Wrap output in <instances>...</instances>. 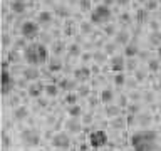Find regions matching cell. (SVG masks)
<instances>
[{
	"label": "cell",
	"mask_w": 161,
	"mask_h": 151,
	"mask_svg": "<svg viewBox=\"0 0 161 151\" xmlns=\"http://www.w3.org/2000/svg\"><path fill=\"white\" fill-rule=\"evenodd\" d=\"M131 146L134 151H156L161 149L158 143V133L151 129H141L131 136Z\"/></svg>",
	"instance_id": "cell-1"
},
{
	"label": "cell",
	"mask_w": 161,
	"mask_h": 151,
	"mask_svg": "<svg viewBox=\"0 0 161 151\" xmlns=\"http://www.w3.org/2000/svg\"><path fill=\"white\" fill-rule=\"evenodd\" d=\"M24 50V59L25 62L30 64V65H42L49 60V50L44 44L40 42H34V44H29L25 45Z\"/></svg>",
	"instance_id": "cell-2"
},
{
	"label": "cell",
	"mask_w": 161,
	"mask_h": 151,
	"mask_svg": "<svg viewBox=\"0 0 161 151\" xmlns=\"http://www.w3.org/2000/svg\"><path fill=\"white\" fill-rule=\"evenodd\" d=\"M89 15H91V22L101 25V24H106V22H108V20L111 19L113 12H111V8L108 7V5L103 3V5H97V7H94V8L89 12Z\"/></svg>",
	"instance_id": "cell-3"
},
{
	"label": "cell",
	"mask_w": 161,
	"mask_h": 151,
	"mask_svg": "<svg viewBox=\"0 0 161 151\" xmlns=\"http://www.w3.org/2000/svg\"><path fill=\"white\" fill-rule=\"evenodd\" d=\"M39 32H40L39 22H32V20L24 22L22 27H20V34H22V37H25L27 40L37 39V37H39Z\"/></svg>",
	"instance_id": "cell-4"
},
{
	"label": "cell",
	"mask_w": 161,
	"mask_h": 151,
	"mask_svg": "<svg viewBox=\"0 0 161 151\" xmlns=\"http://www.w3.org/2000/svg\"><path fill=\"white\" fill-rule=\"evenodd\" d=\"M20 139L25 146H39L40 144V134L35 129H25L20 133Z\"/></svg>",
	"instance_id": "cell-5"
},
{
	"label": "cell",
	"mask_w": 161,
	"mask_h": 151,
	"mask_svg": "<svg viewBox=\"0 0 161 151\" xmlns=\"http://www.w3.org/2000/svg\"><path fill=\"white\" fill-rule=\"evenodd\" d=\"M89 144L92 148H103L108 144V134L104 131H94L89 134Z\"/></svg>",
	"instance_id": "cell-6"
},
{
	"label": "cell",
	"mask_w": 161,
	"mask_h": 151,
	"mask_svg": "<svg viewBox=\"0 0 161 151\" xmlns=\"http://www.w3.org/2000/svg\"><path fill=\"white\" fill-rule=\"evenodd\" d=\"M15 87V79L10 76L8 69L2 70V94L3 96H8L12 92V89Z\"/></svg>",
	"instance_id": "cell-7"
},
{
	"label": "cell",
	"mask_w": 161,
	"mask_h": 151,
	"mask_svg": "<svg viewBox=\"0 0 161 151\" xmlns=\"http://www.w3.org/2000/svg\"><path fill=\"white\" fill-rule=\"evenodd\" d=\"M52 146L57 149H69L70 148V138L67 133H57L52 138Z\"/></svg>",
	"instance_id": "cell-8"
},
{
	"label": "cell",
	"mask_w": 161,
	"mask_h": 151,
	"mask_svg": "<svg viewBox=\"0 0 161 151\" xmlns=\"http://www.w3.org/2000/svg\"><path fill=\"white\" fill-rule=\"evenodd\" d=\"M111 64V70H114V72H123V70L126 69V55H113L109 60Z\"/></svg>",
	"instance_id": "cell-9"
},
{
	"label": "cell",
	"mask_w": 161,
	"mask_h": 151,
	"mask_svg": "<svg viewBox=\"0 0 161 151\" xmlns=\"http://www.w3.org/2000/svg\"><path fill=\"white\" fill-rule=\"evenodd\" d=\"M29 96L30 98H34V99H39L40 96H42V92H45V86L42 82H39V81H34L32 84H29Z\"/></svg>",
	"instance_id": "cell-10"
},
{
	"label": "cell",
	"mask_w": 161,
	"mask_h": 151,
	"mask_svg": "<svg viewBox=\"0 0 161 151\" xmlns=\"http://www.w3.org/2000/svg\"><path fill=\"white\" fill-rule=\"evenodd\" d=\"M82 124L84 123H80L79 118H72L70 116V119L65 121V129L69 131V134H79L82 131Z\"/></svg>",
	"instance_id": "cell-11"
},
{
	"label": "cell",
	"mask_w": 161,
	"mask_h": 151,
	"mask_svg": "<svg viewBox=\"0 0 161 151\" xmlns=\"http://www.w3.org/2000/svg\"><path fill=\"white\" fill-rule=\"evenodd\" d=\"M91 74H92V70L89 67H86V65H80L74 70V79L77 81V82H86V81L91 79Z\"/></svg>",
	"instance_id": "cell-12"
},
{
	"label": "cell",
	"mask_w": 161,
	"mask_h": 151,
	"mask_svg": "<svg viewBox=\"0 0 161 151\" xmlns=\"http://www.w3.org/2000/svg\"><path fill=\"white\" fill-rule=\"evenodd\" d=\"M22 77H25L27 81H37L40 77V70L39 69H35V67H25L22 70Z\"/></svg>",
	"instance_id": "cell-13"
},
{
	"label": "cell",
	"mask_w": 161,
	"mask_h": 151,
	"mask_svg": "<svg viewBox=\"0 0 161 151\" xmlns=\"http://www.w3.org/2000/svg\"><path fill=\"white\" fill-rule=\"evenodd\" d=\"M10 10L14 14H24L27 10V2L25 0H12L10 2Z\"/></svg>",
	"instance_id": "cell-14"
},
{
	"label": "cell",
	"mask_w": 161,
	"mask_h": 151,
	"mask_svg": "<svg viewBox=\"0 0 161 151\" xmlns=\"http://www.w3.org/2000/svg\"><path fill=\"white\" fill-rule=\"evenodd\" d=\"M114 42L118 45H128L129 44V32L128 30H119V32H116Z\"/></svg>",
	"instance_id": "cell-15"
},
{
	"label": "cell",
	"mask_w": 161,
	"mask_h": 151,
	"mask_svg": "<svg viewBox=\"0 0 161 151\" xmlns=\"http://www.w3.org/2000/svg\"><path fill=\"white\" fill-rule=\"evenodd\" d=\"M14 118L17 121H24L29 118V108L27 106H17V108L14 109Z\"/></svg>",
	"instance_id": "cell-16"
},
{
	"label": "cell",
	"mask_w": 161,
	"mask_h": 151,
	"mask_svg": "<svg viewBox=\"0 0 161 151\" xmlns=\"http://www.w3.org/2000/svg\"><path fill=\"white\" fill-rule=\"evenodd\" d=\"M138 54H139V47H138V44H136V42H129L128 45H124V55H126V59L136 57Z\"/></svg>",
	"instance_id": "cell-17"
},
{
	"label": "cell",
	"mask_w": 161,
	"mask_h": 151,
	"mask_svg": "<svg viewBox=\"0 0 161 151\" xmlns=\"http://www.w3.org/2000/svg\"><path fill=\"white\" fill-rule=\"evenodd\" d=\"M59 87L60 89H64V91H67V92H70L72 89L77 87V81H72V79H60L59 81Z\"/></svg>",
	"instance_id": "cell-18"
},
{
	"label": "cell",
	"mask_w": 161,
	"mask_h": 151,
	"mask_svg": "<svg viewBox=\"0 0 161 151\" xmlns=\"http://www.w3.org/2000/svg\"><path fill=\"white\" fill-rule=\"evenodd\" d=\"M104 113L108 118H116V116L121 114V106H114V104H106Z\"/></svg>",
	"instance_id": "cell-19"
},
{
	"label": "cell",
	"mask_w": 161,
	"mask_h": 151,
	"mask_svg": "<svg viewBox=\"0 0 161 151\" xmlns=\"http://www.w3.org/2000/svg\"><path fill=\"white\" fill-rule=\"evenodd\" d=\"M148 42L151 45L159 47V45H161V32H159V30H151V34L148 35Z\"/></svg>",
	"instance_id": "cell-20"
},
{
	"label": "cell",
	"mask_w": 161,
	"mask_h": 151,
	"mask_svg": "<svg viewBox=\"0 0 161 151\" xmlns=\"http://www.w3.org/2000/svg\"><path fill=\"white\" fill-rule=\"evenodd\" d=\"M126 126H128V121H126L124 118H121V116H116V118H113V121H111V128L114 129H124Z\"/></svg>",
	"instance_id": "cell-21"
},
{
	"label": "cell",
	"mask_w": 161,
	"mask_h": 151,
	"mask_svg": "<svg viewBox=\"0 0 161 151\" xmlns=\"http://www.w3.org/2000/svg\"><path fill=\"white\" fill-rule=\"evenodd\" d=\"M136 22H138L139 25L143 24H149V19H148V10L146 8H141L136 12Z\"/></svg>",
	"instance_id": "cell-22"
},
{
	"label": "cell",
	"mask_w": 161,
	"mask_h": 151,
	"mask_svg": "<svg viewBox=\"0 0 161 151\" xmlns=\"http://www.w3.org/2000/svg\"><path fill=\"white\" fill-rule=\"evenodd\" d=\"M151 114H138V118H136V121H138V124L141 126V128H148V126L151 124Z\"/></svg>",
	"instance_id": "cell-23"
},
{
	"label": "cell",
	"mask_w": 161,
	"mask_h": 151,
	"mask_svg": "<svg viewBox=\"0 0 161 151\" xmlns=\"http://www.w3.org/2000/svg\"><path fill=\"white\" fill-rule=\"evenodd\" d=\"M37 22H39V24H49V22H52V14L47 12V10H42V12H39V15H37Z\"/></svg>",
	"instance_id": "cell-24"
},
{
	"label": "cell",
	"mask_w": 161,
	"mask_h": 151,
	"mask_svg": "<svg viewBox=\"0 0 161 151\" xmlns=\"http://www.w3.org/2000/svg\"><path fill=\"white\" fill-rule=\"evenodd\" d=\"M92 60L96 64H104L106 60H108V54H106L104 50H96L92 54Z\"/></svg>",
	"instance_id": "cell-25"
},
{
	"label": "cell",
	"mask_w": 161,
	"mask_h": 151,
	"mask_svg": "<svg viewBox=\"0 0 161 151\" xmlns=\"http://www.w3.org/2000/svg\"><path fill=\"white\" fill-rule=\"evenodd\" d=\"M59 86H55V82L52 84H47L45 86V94L49 96V98H57V94H59Z\"/></svg>",
	"instance_id": "cell-26"
},
{
	"label": "cell",
	"mask_w": 161,
	"mask_h": 151,
	"mask_svg": "<svg viewBox=\"0 0 161 151\" xmlns=\"http://www.w3.org/2000/svg\"><path fill=\"white\" fill-rule=\"evenodd\" d=\"M114 99V92L113 89H104L103 92H101V101H103L104 104H111V101Z\"/></svg>",
	"instance_id": "cell-27"
},
{
	"label": "cell",
	"mask_w": 161,
	"mask_h": 151,
	"mask_svg": "<svg viewBox=\"0 0 161 151\" xmlns=\"http://www.w3.org/2000/svg\"><path fill=\"white\" fill-rule=\"evenodd\" d=\"M67 113H69V116H72V118H79V116H82V108L77 104H70L67 108Z\"/></svg>",
	"instance_id": "cell-28"
},
{
	"label": "cell",
	"mask_w": 161,
	"mask_h": 151,
	"mask_svg": "<svg viewBox=\"0 0 161 151\" xmlns=\"http://www.w3.org/2000/svg\"><path fill=\"white\" fill-rule=\"evenodd\" d=\"M60 69H62V62H60L57 57L49 60V70L50 72H57V70H60Z\"/></svg>",
	"instance_id": "cell-29"
},
{
	"label": "cell",
	"mask_w": 161,
	"mask_h": 151,
	"mask_svg": "<svg viewBox=\"0 0 161 151\" xmlns=\"http://www.w3.org/2000/svg\"><path fill=\"white\" fill-rule=\"evenodd\" d=\"M67 54L70 55V57H77V55L82 54V50H80L79 44H70L69 49H67Z\"/></svg>",
	"instance_id": "cell-30"
},
{
	"label": "cell",
	"mask_w": 161,
	"mask_h": 151,
	"mask_svg": "<svg viewBox=\"0 0 161 151\" xmlns=\"http://www.w3.org/2000/svg\"><path fill=\"white\" fill-rule=\"evenodd\" d=\"M159 67H161V65H159V57L148 60V70H151V72H158Z\"/></svg>",
	"instance_id": "cell-31"
},
{
	"label": "cell",
	"mask_w": 161,
	"mask_h": 151,
	"mask_svg": "<svg viewBox=\"0 0 161 151\" xmlns=\"http://www.w3.org/2000/svg\"><path fill=\"white\" fill-rule=\"evenodd\" d=\"M158 0H144V8L148 10V12H153V10L158 8Z\"/></svg>",
	"instance_id": "cell-32"
},
{
	"label": "cell",
	"mask_w": 161,
	"mask_h": 151,
	"mask_svg": "<svg viewBox=\"0 0 161 151\" xmlns=\"http://www.w3.org/2000/svg\"><path fill=\"white\" fill-rule=\"evenodd\" d=\"M126 76L123 74V72H116V76H114V84L116 86H124L126 84Z\"/></svg>",
	"instance_id": "cell-33"
},
{
	"label": "cell",
	"mask_w": 161,
	"mask_h": 151,
	"mask_svg": "<svg viewBox=\"0 0 161 151\" xmlns=\"http://www.w3.org/2000/svg\"><path fill=\"white\" fill-rule=\"evenodd\" d=\"M77 92H79L80 98H87L89 92H91V87H89V86H86V84L82 82V86H79V87H77Z\"/></svg>",
	"instance_id": "cell-34"
},
{
	"label": "cell",
	"mask_w": 161,
	"mask_h": 151,
	"mask_svg": "<svg viewBox=\"0 0 161 151\" xmlns=\"http://www.w3.org/2000/svg\"><path fill=\"white\" fill-rule=\"evenodd\" d=\"M80 32L82 34H91L92 32V22H82L80 24Z\"/></svg>",
	"instance_id": "cell-35"
},
{
	"label": "cell",
	"mask_w": 161,
	"mask_h": 151,
	"mask_svg": "<svg viewBox=\"0 0 161 151\" xmlns=\"http://www.w3.org/2000/svg\"><path fill=\"white\" fill-rule=\"evenodd\" d=\"M79 7L82 12H91V0H80V3H79Z\"/></svg>",
	"instance_id": "cell-36"
},
{
	"label": "cell",
	"mask_w": 161,
	"mask_h": 151,
	"mask_svg": "<svg viewBox=\"0 0 161 151\" xmlns=\"http://www.w3.org/2000/svg\"><path fill=\"white\" fill-rule=\"evenodd\" d=\"M116 47H118V44H116V42H114V44H106V45H104V52L114 55V54H116Z\"/></svg>",
	"instance_id": "cell-37"
},
{
	"label": "cell",
	"mask_w": 161,
	"mask_h": 151,
	"mask_svg": "<svg viewBox=\"0 0 161 151\" xmlns=\"http://www.w3.org/2000/svg\"><path fill=\"white\" fill-rule=\"evenodd\" d=\"M62 50H64V44H62V42H55V44L52 45V52H54L55 55L62 54Z\"/></svg>",
	"instance_id": "cell-38"
},
{
	"label": "cell",
	"mask_w": 161,
	"mask_h": 151,
	"mask_svg": "<svg viewBox=\"0 0 161 151\" xmlns=\"http://www.w3.org/2000/svg\"><path fill=\"white\" fill-rule=\"evenodd\" d=\"M8 62H17L19 60V52H17V49H14V50H10L8 52V57H7Z\"/></svg>",
	"instance_id": "cell-39"
},
{
	"label": "cell",
	"mask_w": 161,
	"mask_h": 151,
	"mask_svg": "<svg viewBox=\"0 0 161 151\" xmlns=\"http://www.w3.org/2000/svg\"><path fill=\"white\" fill-rule=\"evenodd\" d=\"M77 98H79V96H75V94H72V92H69L67 96H65V99H64V101H65V103H67V104L70 106V104H75V101H77Z\"/></svg>",
	"instance_id": "cell-40"
},
{
	"label": "cell",
	"mask_w": 161,
	"mask_h": 151,
	"mask_svg": "<svg viewBox=\"0 0 161 151\" xmlns=\"http://www.w3.org/2000/svg\"><path fill=\"white\" fill-rule=\"evenodd\" d=\"M126 69L136 70V60H134V57H129L128 60H126Z\"/></svg>",
	"instance_id": "cell-41"
},
{
	"label": "cell",
	"mask_w": 161,
	"mask_h": 151,
	"mask_svg": "<svg viewBox=\"0 0 161 151\" xmlns=\"http://www.w3.org/2000/svg\"><path fill=\"white\" fill-rule=\"evenodd\" d=\"M128 111L131 114H139V104H136V103L128 104Z\"/></svg>",
	"instance_id": "cell-42"
},
{
	"label": "cell",
	"mask_w": 161,
	"mask_h": 151,
	"mask_svg": "<svg viewBox=\"0 0 161 151\" xmlns=\"http://www.w3.org/2000/svg\"><path fill=\"white\" fill-rule=\"evenodd\" d=\"M144 77H146V72H144V70H136V74H134V79L138 81V82H143V81H144Z\"/></svg>",
	"instance_id": "cell-43"
},
{
	"label": "cell",
	"mask_w": 161,
	"mask_h": 151,
	"mask_svg": "<svg viewBox=\"0 0 161 151\" xmlns=\"http://www.w3.org/2000/svg\"><path fill=\"white\" fill-rule=\"evenodd\" d=\"M104 32L106 34H108V35H116V29H114V25H106V27H104Z\"/></svg>",
	"instance_id": "cell-44"
},
{
	"label": "cell",
	"mask_w": 161,
	"mask_h": 151,
	"mask_svg": "<svg viewBox=\"0 0 161 151\" xmlns=\"http://www.w3.org/2000/svg\"><path fill=\"white\" fill-rule=\"evenodd\" d=\"M25 37H22V39H17V42H15V49H25Z\"/></svg>",
	"instance_id": "cell-45"
},
{
	"label": "cell",
	"mask_w": 161,
	"mask_h": 151,
	"mask_svg": "<svg viewBox=\"0 0 161 151\" xmlns=\"http://www.w3.org/2000/svg\"><path fill=\"white\" fill-rule=\"evenodd\" d=\"M82 123L84 124H91V123H92V114H91V113L82 114Z\"/></svg>",
	"instance_id": "cell-46"
},
{
	"label": "cell",
	"mask_w": 161,
	"mask_h": 151,
	"mask_svg": "<svg viewBox=\"0 0 161 151\" xmlns=\"http://www.w3.org/2000/svg\"><path fill=\"white\" fill-rule=\"evenodd\" d=\"M10 42H12V40H10V35L3 34L2 35V45H3V47H7V45H10Z\"/></svg>",
	"instance_id": "cell-47"
},
{
	"label": "cell",
	"mask_w": 161,
	"mask_h": 151,
	"mask_svg": "<svg viewBox=\"0 0 161 151\" xmlns=\"http://www.w3.org/2000/svg\"><path fill=\"white\" fill-rule=\"evenodd\" d=\"M143 96H141V92H138V91H133V92L129 94V99H133V101H139Z\"/></svg>",
	"instance_id": "cell-48"
},
{
	"label": "cell",
	"mask_w": 161,
	"mask_h": 151,
	"mask_svg": "<svg viewBox=\"0 0 161 151\" xmlns=\"http://www.w3.org/2000/svg\"><path fill=\"white\" fill-rule=\"evenodd\" d=\"M143 98H144L146 103H153V101H154V94H153V92H144Z\"/></svg>",
	"instance_id": "cell-49"
},
{
	"label": "cell",
	"mask_w": 161,
	"mask_h": 151,
	"mask_svg": "<svg viewBox=\"0 0 161 151\" xmlns=\"http://www.w3.org/2000/svg\"><path fill=\"white\" fill-rule=\"evenodd\" d=\"M64 34L65 35H72V24H65L64 25Z\"/></svg>",
	"instance_id": "cell-50"
},
{
	"label": "cell",
	"mask_w": 161,
	"mask_h": 151,
	"mask_svg": "<svg viewBox=\"0 0 161 151\" xmlns=\"http://www.w3.org/2000/svg\"><path fill=\"white\" fill-rule=\"evenodd\" d=\"M119 106L121 108H128V98L126 96H121L119 98Z\"/></svg>",
	"instance_id": "cell-51"
},
{
	"label": "cell",
	"mask_w": 161,
	"mask_h": 151,
	"mask_svg": "<svg viewBox=\"0 0 161 151\" xmlns=\"http://www.w3.org/2000/svg\"><path fill=\"white\" fill-rule=\"evenodd\" d=\"M80 59H82V62H87V60H91V59H92V54L82 52V54H80Z\"/></svg>",
	"instance_id": "cell-52"
},
{
	"label": "cell",
	"mask_w": 161,
	"mask_h": 151,
	"mask_svg": "<svg viewBox=\"0 0 161 151\" xmlns=\"http://www.w3.org/2000/svg\"><path fill=\"white\" fill-rule=\"evenodd\" d=\"M55 12H59V15H62V17H67V15H69V12L65 8H62V7H57V8H55Z\"/></svg>",
	"instance_id": "cell-53"
},
{
	"label": "cell",
	"mask_w": 161,
	"mask_h": 151,
	"mask_svg": "<svg viewBox=\"0 0 161 151\" xmlns=\"http://www.w3.org/2000/svg\"><path fill=\"white\" fill-rule=\"evenodd\" d=\"M149 27H151V30H159V25L154 20H149Z\"/></svg>",
	"instance_id": "cell-54"
},
{
	"label": "cell",
	"mask_w": 161,
	"mask_h": 151,
	"mask_svg": "<svg viewBox=\"0 0 161 151\" xmlns=\"http://www.w3.org/2000/svg\"><path fill=\"white\" fill-rule=\"evenodd\" d=\"M119 20H121V22H124V24H128L129 20H131V17H129L128 14H124V15H121V17H119Z\"/></svg>",
	"instance_id": "cell-55"
},
{
	"label": "cell",
	"mask_w": 161,
	"mask_h": 151,
	"mask_svg": "<svg viewBox=\"0 0 161 151\" xmlns=\"http://www.w3.org/2000/svg\"><path fill=\"white\" fill-rule=\"evenodd\" d=\"M128 2H129V0H116V3H118V5H126Z\"/></svg>",
	"instance_id": "cell-56"
},
{
	"label": "cell",
	"mask_w": 161,
	"mask_h": 151,
	"mask_svg": "<svg viewBox=\"0 0 161 151\" xmlns=\"http://www.w3.org/2000/svg\"><path fill=\"white\" fill-rule=\"evenodd\" d=\"M92 74H94V76L99 74V65H94V67H92Z\"/></svg>",
	"instance_id": "cell-57"
},
{
	"label": "cell",
	"mask_w": 161,
	"mask_h": 151,
	"mask_svg": "<svg viewBox=\"0 0 161 151\" xmlns=\"http://www.w3.org/2000/svg\"><path fill=\"white\" fill-rule=\"evenodd\" d=\"M116 2V0H104V5H108V7H109V5H113Z\"/></svg>",
	"instance_id": "cell-58"
},
{
	"label": "cell",
	"mask_w": 161,
	"mask_h": 151,
	"mask_svg": "<svg viewBox=\"0 0 161 151\" xmlns=\"http://www.w3.org/2000/svg\"><path fill=\"white\" fill-rule=\"evenodd\" d=\"M79 149H89V146H87V144H80Z\"/></svg>",
	"instance_id": "cell-59"
},
{
	"label": "cell",
	"mask_w": 161,
	"mask_h": 151,
	"mask_svg": "<svg viewBox=\"0 0 161 151\" xmlns=\"http://www.w3.org/2000/svg\"><path fill=\"white\" fill-rule=\"evenodd\" d=\"M39 104H40V106H47V103H45V101H42V99H39Z\"/></svg>",
	"instance_id": "cell-60"
},
{
	"label": "cell",
	"mask_w": 161,
	"mask_h": 151,
	"mask_svg": "<svg viewBox=\"0 0 161 151\" xmlns=\"http://www.w3.org/2000/svg\"><path fill=\"white\" fill-rule=\"evenodd\" d=\"M89 103H91V106H94V104H96V99H94V98H91V99H89Z\"/></svg>",
	"instance_id": "cell-61"
},
{
	"label": "cell",
	"mask_w": 161,
	"mask_h": 151,
	"mask_svg": "<svg viewBox=\"0 0 161 151\" xmlns=\"http://www.w3.org/2000/svg\"><path fill=\"white\" fill-rule=\"evenodd\" d=\"M158 57L161 59V45H159V47H158Z\"/></svg>",
	"instance_id": "cell-62"
},
{
	"label": "cell",
	"mask_w": 161,
	"mask_h": 151,
	"mask_svg": "<svg viewBox=\"0 0 161 151\" xmlns=\"http://www.w3.org/2000/svg\"><path fill=\"white\" fill-rule=\"evenodd\" d=\"M159 114H161V104H159Z\"/></svg>",
	"instance_id": "cell-63"
},
{
	"label": "cell",
	"mask_w": 161,
	"mask_h": 151,
	"mask_svg": "<svg viewBox=\"0 0 161 151\" xmlns=\"http://www.w3.org/2000/svg\"><path fill=\"white\" fill-rule=\"evenodd\" d=\"M158 2H159V3H161V0H158Z\"/></svg>",
	"instance_id": "cell-64"
}]
</instances>
